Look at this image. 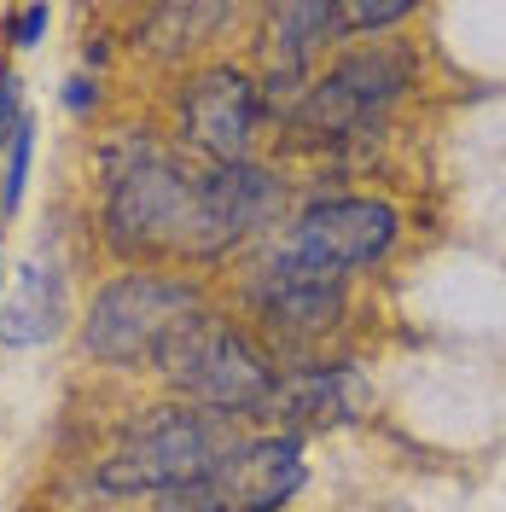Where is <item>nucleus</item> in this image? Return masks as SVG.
Returning a JSON list of instances; mask_svg holds the SVG:
<instances>
[{
  "label": "nucleus",
  "mask_w": 506,
  "mask_h": 512,
  "mask_svg": "<svg viewBox=\"0 0 506 512\" xmlns=\"http://www.w3.org/2000/svg\"><path fill=\"white\" fill-rule=\"evenodd\" d=\"M239 448L233 414H210V408H158L146 425L128 431V443L94 472L99 489L111 495H175L204 483L222 454Z\"/></svg>",
  "instance_id": "2"
},
{
  "label": "nucleus",
  "mask_w": 506,
  "mask_h": 512,
  "mask_svg": "<svg viewBox=\"0 0 506 512\" xmlns=\"http://www.w3.org/2000/svg\"><path fill=\"white\" fill-rule=\"evenodd\" d=\"M408 12L413 6H402V0H384V6H367L361 0V6H338V24L344 30H384V24H402Z\"/></svg>",
  "instance_id": "14"
},
{
  "label": "nucleus",
  "mask_w": 506,
  "mask_h": 512,
  "mask_svg": "<svg viewBox=\"0 0 506 512\" xmlns=\"http://www.w3.org/2000/svg\"><path fill=\"white\" fill-rule=\"evenodd\" d=\"M47 18H53L47 6H18V12L6 18V30H12V47H35V41L47 35Z\"/></svg>",
  "instance_id": "16"
},
{
  "label": "nucleus",
  "mask_w": 506,
  "mask_h": 512,
  "mask_svg": "<svg viewBox=\"0 0 506 512\" xmlns=\"http://www.w3.org/2000/svg\"><path fill=\"white\" fill-rule=\"evenodd\" d=\"M256 123H262V94L233 64L192 76L187 94H181V134L210 163H251Z\"/></svg>",
  "instance_id": "8"
},
{
  "label": "nucleus",
  "mask_w": 506,
  "mask_h": 512,
  "mask_svg": "<svg viewBox=\"0 0 506 512\" xmlns=\"http://www.w3.org/2000/svg\"><path fill=\"white\" fill-rule=\"evenodd\" d=\"M274 24V70H268V94H280V82H297L303 64L326 35L338 30V6H280L268 12Z\"/></svg>",
  "instance_id": "12"
},
{
  "label": "nucleus",
  "mask_w": 506,
  "mask_h": 512,
  "mask_svg": "<svg viewBox=\"0 0 506 512\" xmlns=\"http://www.w3.org/2000/svg\"><path fill=\"white\" fill-rule=\"evenodd\" d=\"M309 478L297 437H251L192 489L163 495V512H280Z\"/></svg>",
  "instance_id": "5"
},
{
  "label": "nucleus",
  "mask_w": 506,
  "mask_h": 512,
  "mask_svg": "<svg viewBox=\"0 0 506 512\" xmlns=\"http://www.w3.org/2000/svg\"><path fill=\"white\" fill-rule=\"evenodd\" d=\"M30 158H35V123L24 117L18 134H12V146L0 152V210L12 216L18 204H24V181H30Z\"/></svg>",
  "instance_id": "13"
},
{
  "label": "nucleus",
  "mask_w": 506,
  "mask_h": 512,
  "mask_svg": "<svg viewBox=\"0 0 506 512\" xmlns=\"http://www.w3.org/2000/svg\"><path fill=\"white\" fill-rule=\"evenodd\" d=\"M373 390L355 367H309V373H291V379H274L262 414H274L285 425V437L297 431H332V425H349V419L367 414Z\"/></svg>",
  "instance_id": "9"
},
{
  "label": "nucleus",
  "mask_w": 506,
  "mask_h": 512,
  "mask_svg": "<svg viewBox=\"0 0 506 512\" xmlns=\"http://www.w3.org/2000/svg\"><path fill=\"white\" fill-rule=\"evenodd\" d=\"M18 123H24V105H18V76H12V70H0V152L12 146Z\"/></svg>",
  "instance_id": "15"
},
{
  "label": "nucleus",
  "mask_w": 506,
  "mask_h": 512,
  "mask_svg": "<svg viewBox=\"0 0 506 512\" xmlns=\"http://www.w3.org/2000/svg\"><path fill=\"white\" fill-rule=\"evenodd\" d=\"M64 315H70V303H64V274L53 262H24L12 297L0 303V344H12V350L53 344L64 332Z\"/></svg>",
  "instance_id": "11"
},
{
  "label": "nucleus",
  "mask_w": 506,
  "mask_h": 512,
  "mask_svg": "<svg viewBox=\"0 0 506 512\" xmlns=\"http://www.w3.org/2000/svg\"><path fill=\"white\" fill-rule=\"evenodd\" d=\"M64 105H70V111H88V105H99V88L88 82V76H76V82L64 88Z\"/></svg>",
  "instance_id": "17"
},
{
  "label": "nucleus",
  "mask_w": 506,
  "mask_h": 512,
  "mask_svg": "<svg viewBox=\"0 0 506 512\" xmlns=\"http://www.w3.org/2000/svg\"><path fill=\"white\" fill-rule=\"evenodd\" d=\"M413 64L408 53H390V47H367V53H349L338 59L320 82H309V94L297 99L291 123L303 134H349V128L373 123L390 99L408 88Z\"/></svg>",
  "instance_id": "7"
},
{
  "label": "nucleus",
  "mask_w": 506,
  "mask_h": 512,
  "mask_svg": "<svg viewBox=\"0 0 506 512\" xmlns=\"http://www.w3.org/2000/svg\"><path fill=\"white\" fill-rule=\"evenodd\" d=\"M198 315V291L169 274H123L117 286L94 297V309L82 320V350L111 367L152 361L158 367L163 344Z\"/></svg>",
  "instance_id": "4"
},
{
  "label": "nucleus",
  "mask_w": 506,
  "mask_h": 512,
  "mask_svg": "<svg viewBox=\"0 0 506 512\" xmlns=\"http://www.w3.org/2000/svg\"><path fill=\"white\" fill-rule=\"evenodd\" d=\"M158 373L187 396L192 408H210V414H251L274 390L268 355L256 350L233 320L204 315V309L163 344Z\"/></svg>",
  "instance_id": "3"
},
{
  "label": "nucleus",
  "mask_w": 506,
  "mask_h": 512,
  "mask_svg": "<svg viewBox=\"0 0 506 512\" xmlns=\"http://www.w3.org/2000/svg\"><path fill=\"white\" fill-rule=\"evenodd\" d=\"M251 297H256V309H262V320H274L285 332H326L332 320L344 315V280H326L315 268H297L280 251L262 262Z\"/></svg>",
  "instance_id": "10"
},
{
  "label": "nucleus",
  "mask_w": 506,
  "mask_h": 512,
  "mask_svg": "<svg viewBox=\"0 0 506 512\" xmlns=\"http://www.w3.org/2000/svg\"><path fill=\"white\" fill-rule=\"evenodd\" d=\"M285 192L256 163H187L140 152L111 175L105 227L128 256H222L280 216Z\"/></svg>",
  "instance_id": "1"
},
{
  "label": "nucleus",
  "mask_w": 506,
  "mask_h": 512,
  "mask_svg": "<svg viewBox=\"0 0 506 512\" xmlns=\"http://www.w3.org/2000/svg\"><path fill=\"white\" fill-rule=\"evenodd\" d=\"M396 245V210L379 198H326L315 210H303L297 227L285 233L280 256L297 268H315L326 280H344L349 268H367Z\"/></svg>",
  "instance_id": "6"
}]
</instances>
